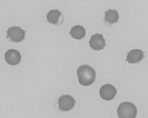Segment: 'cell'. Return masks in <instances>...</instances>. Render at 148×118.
Segmentation results:
<instances>
[{
    "label": "cell",
    "instance_id": "1",
    "mask_svg": "<svg viewBox=\"0 0 148 118\" xmlns=\"http://www.w3.org/2000/svg\"><path fill=\"white\" fill-rule=\"evenodd\" d=\"M77 75L79 84L84 86L91 85L96 78V72L95 69L89 65H82L77 70Z\"/></svg>",
    "mask_w": 148,
    "mask_h": 118
},
{
    "label": "cell",
    "instance_id": "2",
    "mask_svg": "<svg viewBox=\"0 0 148 118\" xmlns=\"http://www.w3.org/2000/svg\"><path fill=\"white\" fill-rule=\"evenodd\" d=\"M117 114L120 118H135L137 114V109L131 102H123L118 108Z\"/></svg>",
    "mask_w": 148,
    "mask_h": 118
},
{
    "label": "cell",
    "instance_id": "3",
    "mask_svg": "<svg viewBox=\"0 0 148 118\" xmlns=\"http://www.w3.org/2000/svg\"><path fill=\"white\" fill-rule=\"evenodd\" d=\"M6 32V38L10 41L19 43L24 39L26 31L20 27L13 26L8 28Z\"/></svg>",
    "mask_w": 148,
    "mask_h": 118
},
{
    "label": "cell",
    "instance_id": "4",
    "mask_svg": "<svg viewBox=\"0 0 148 118\" xmlns=\"http://www.w3.org/2000/svg\"><path fill=\"white\" fill-rule=\"evenodd\" d=\"M76 103L75 99L71 95H63L58 100L59 110L62 112H68L72 109Z\"/></svg>",
    "mask_w": 148,
    "mask_h": 118
},
{
    "label": "cell",
    "instance_id": "5",
    "mask_svg": "<svg viewBox=\"0 0 148 118\" xmlns=\"http://www.w3.org/2000/svg\"><path fill=\"white\" fill-rule=\"evenodd\" d=\"M116 93V89L110 84L103 85L99 90V94L101 98L106 101H111L114 99Z\"/></svg>",
    "mask_w": 148,
    "mask_h": 118
},
{
    "label": "cell",
    "instance_id": "6",
    "mask_svg": "<svg viewBox=\"0 0 148 118\" xmlns=\"http://www.w3.org/2000/svg\"><path fill=\"white\" fill-rule=\"evenodd\" d=\"M89 44L92 49L99 51L103 50L106 46V41L102 34L97 33L91 37Z\"/></svg>",
    "mask_w": 148,
    "mask_h": 118
},
{
    "label": "cell",
    "instance_id": "7",
    "mask_svg": "<svg viewBox=\"0 0 148 118\" xmlns=\"http://www.w3.org/2000/svg\"><path fill=\"white\" fill-rule=\"evenodd\" d=\"M4 58L8 64L14 66L20 63L22 57L19 51L14 49H10L5 52Z\"/></svg>",
    "mask_w": 148,
    "mask_h": 118
},
{
    "label": "cell",
    "instance_id": "8",
    "mask_svg": "<svg viewBox=\"0 0 148 118\" xmlns=\"http://www.w3.org/2000/svg\"><path fill=\"white\" fill-rule=\"evenodd\" d=\"M145 57L144 52L140 49H134L129 51L127 56L126 61L130 64L140 62Z\"/></svg>",
    "mask_w": 148,
    "mask_h": 118
},
{
    "label": "cell",
    "instance_id": "9",
    "mask_svg": "<svg viewBox=\"0 0 148 118\" xmlns=\"http://www.w3.org/2000/svg\"><path fill=\"white\" fill-rule=\"evenodd\" d=\"M69 34L75 39H82L86 36V30L82 26L77 25L71 28Z\"/></svg>",
    "mask_w": 148,
    "mask_h": 118
},
{
    "label": "cell",
    "instance_id": "10",
    "mask_svg": "<svg viewBox=\"0 0 148 118\" xmlns=\"http://www.w3.org/2000/svg\"><path fill=\"white\" fill-rule=\"evenodd\" d=\"M119 18V16L117 11L109 9L107 12H105L104 20L106 23L112 25L118 22Z\"/></svg>",
    "mask_w": 148,
    "mask_h": 118
},
{
    "label": "cell",
    "instance_id": "11",
    "mask_svg": "<svg viewBox=\"0 0 148 118\" xmlns=\"http://www.w3.org/2000/svg\"><path fill=\"white\" fill-rule=\"evenodd\" d=\"M63 15L58 10H51L47 13V20L49 23L54 25L59 23L60 17Z\"/></svg>",
    "mask_w": 148,
    "mask_h": 118
}]
</instances>
